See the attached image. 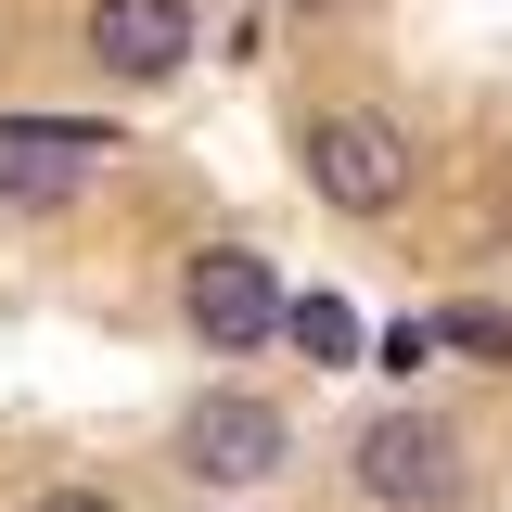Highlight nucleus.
Returning <instances> with one entry per match:
<instances>
[{"instance_id": "nucleus-2", "label": "nucleus", "mask_w": 512, "mask_h": 512, "mask_svg": "<svg viewBox=\"0 0 512 512\" xmlns=\"http://www.w3.org/2000/svg\"><path fill=\"white\" fill-rule=\"evenodd\" d=\"M308 180H320V205H346V218L410 205V128H384V116H320V128H308Z\"/></svg>"}, {"instance_id": "nucleus-7", "label": "nucleus", "mask_w": 512, "mask_h": 512, "mask_svg": "<svg viewBox=\"0 0 512 512\" xmlns=\"http://www.w3.org/2000/svg\"><path fill=\"white\" fill-rule=\"evenodd\" d=\"M269 333H295L320 372H346V359H359V320H346V295H282V320H269Z\"/></svg>"}, {"instance_id": "nucleus-4", "label": "nucleus", "mask_w": 512, "mask_h": 512, "mask_svg": "<svg viewBox=\"0 0 512 512\" xmlns=\"http://www.w3.org/2000/svg\"><path fill=\"white\" fill-rule=\"evenodd\" d=\"M180 308L205 346H269V320H282V282H269V256L244 244H205L192 256V282H180Z\"/></svg>"}, {"instance_id": "nucleus-8", "label": "nucleus", "mask_w": 512, "mask_h": 512, "mask_svg": "<svg viewBox=\"0 0 512 512\" xmlns=\"http://www.w3.org/2000/svg\"><path fill=\"white\" fill-rule=\"evenodd\" d=\"M436 346H474V359H512V308H448Z\"/></svg>"}, {"instance_id": "nucleus-9", "label": "nucleus", "mask_w": 512, "mask_h": 512, "mask_svg": "<svg viewBox=\"0 0 512 512\" xmlns=\"http://www.w3.org/2000/svg\"><path fill=\"white\" fill-rule=\"evenodd\" d=\"M39 512H116V500H103V487H52Z\"/></svg>"}, {"instance_id": "nucleus-3", "label": "nucleus", "mask_w": 512, "mask_h": 512, "mask_svg": "<svg viewBox=\"0 0 512 512\" xmlns=\"http://www.w3.org/2000/svg\"><path fill=\"white\" fill-rule=\"evenodd\" d=\"M116 167V128H64V116H0V205H64Z\"/></svg>"}, {"instance_id": "nucleus-6", "label": "nucleus", "mask_w": 512, "mask_h": 512, "mask_svg": "<svg viewBox=\"0 0 512 512\" xmlns=\"http://www.w3.org/2000/svg\"><path fill=\"white\" fill-rule=\"evenodd\" d=\"M192 474L269 487V474H282V410H269V397H205V410H192Z\"/></svg>"}, {"instance_id": "nucleus-5", "label": "nucleus", "mask_w": 512, "mask_h": 512, "mask_svg": "<svg viewBox=\"0 0 512 512\" xmlns=\"http://www.w3.org/2000/svg\"><path fill=\"white\" fill-rule=\"evenodd\" d=\"M90 52L116 64V77H180L192 64V0H90Z\"/></svg>"}, {"instance_id": "nucleus-1", "label": "nucleus", "mask_w": 512, "mask_h": 512, "mask_svg": "<svg viewBox=\"0 0 512 512\" xmlns=\"http://www.w3.org/2000/svg\"><path fill=\"white\" fill-rule=\"evenodd\" d=\"M359 500H372V512H448V500H461V436L423 423V410L359 423Z\"/></svg>"}]
</instances>
